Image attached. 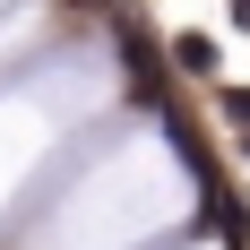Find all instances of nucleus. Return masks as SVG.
I'll list each match as a JSON object with an SVG mask.
<instances>
[{
    "instance_id": "1",
    "label": "nucleus",
    "mask_w": 250,
    "mask_h": 250,
    "mask_svg": "<svg viewBox=\"0 0 250 250\" xmlns=\"http://www.w3.org/2000/svg\"><path fill=\"white\" fill-rule=\"evenodd\" d=\"M173 61H181L190 78H207V69H216V43H207V35H181V43H173Z\"/></svg>"
},
{
    "instance_id": "2",
    "label": "nucleus",
    "mask_w": 250,
    "mask_h": 250,
    "mask_svg": "<svg viewBox=\"0 0 250 250\" xmlns=\"http://www.w3.org/2000/svg\"><path fill=\"white\" fill-rule=\"evenodd\" d=\"M225 121L242 129V147H250V86H233V95H225Z\"/></svg>"
}]
</instances>
